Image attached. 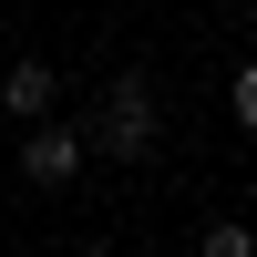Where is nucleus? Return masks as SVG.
I'll use <instances>...</instances> for the list:
<instances>
[{"mask_svg": "<svg viewBox=\"0 0 257 257\" xmlns=\"http://www.w3.org/2000/svg\"><path fill=\"white\" fill-rule=\"evenodd\" d=\"M62 103V82H52V62H11V82H0V113H21V123H41Z\"/></svg>", "mask_w": 257, "mask_h": 257, "instance_id": "7ed1b4c3", "label": "nucleus"}, {"mask_svg": "<svg viewBox=\"0 0 257 257\" xmlns=\"http://www.w3.org/2000/svg\"><path fill=\"white\" fill-rule=\"evenodd\" d=\"M93 134H103V144H113V155H123V165H134V155H155V93H144V82H134V72H123V82H113V93H103V123H93Z\"/></svg>", "mask_w": 257, "mask_h": 257, "instance_id": "f257e3e1", "label": "nucleus"}, {"mask_svg": "<svg viewBox=\"0 0 257 257\" xmlns=\"http://www.w3.org/2000/svg\"><path fill=\"white\" fill-rule=\"evenodd\" d=\"M206 257H257V237H247L237 216H216V226H206Z\"/></svg>", "mask_w": 257, "mask_h": 257, "instance_id": "20e7f679", "label": "nucleus"}, {"mask_svg": "<svg viewBox=\"0 0 257 257\" xmlns=\"http://www.w3.org/2000/svg\"><path fill=\"white\" fill-rule=\"evenodd\" d=\"M21 175H31V185H72V175H82V134L41 113V123H31V144H21Z\"/></svg>", "mask_w": 257, "mask_h": 257, "instance_id": "f03ea898", "label": "nucleus"}, {"mask_svg": "<svg viewBox=\"0 0 257 257\" xmlns=\"http://www.w3.org/2000/svg\"><path fill=\"white\" fill-rule=\"evenodd\" d=\"M226 103H237V123H247V134H257V62H247V72H237V93H226Z\"/></svg>", "mask_w": 257, "mask_h": 257, "instance_id": "39448f33", "label": "nucleus"}]
</instances>
